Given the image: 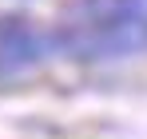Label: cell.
<instances>
[{
	"label": "cell",
	"instance_id": "7a4b0ae2",
	"mask_svg": "<svg viewBox=\"0 0 147 139\" xmlns=\"http://www.w3.org/2000/svg\"><path fill=\"white\" fill-rule=\"evenodd\" d=\"M56 52V36L24 16H0V76H20Z\"/></svg>",
	"mask_w": 147,
	"mask_h": 139
},
{
	"label": "cell",
	"instance_id": "6da1fadb",
	"mask_svg": "<svg viewBox=\"0 0 147 139\" xmlns=\"http://www.w3.org/2000/svg\"><path fill=\"white\" fill-rule=\"evenodd\" d=\"M56 52L99 64L147 52V0H76L56 24Z\"/></svg>",
	"mask_w": 147,
	"mask_h": 139
}]
</instances>
